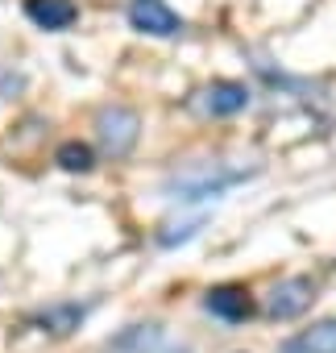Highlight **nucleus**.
Instances as JSON below:
<instances>
[{"label": "nucleus", "mask_w": 336, "mask_h": 353, "mask_svg": "<svg viewBox=\"0 0 336 353\" xmlns=\"http://www.w3.org/2000/svg\"><path fill=\"white\" fill-rule=\"evenodd\" d=\"M158 353H179V349H158Z\"/></svg>", "instance_id": "10"}, {"label": "nucleus", "mask_w": 336, "mask_h": 353, "mask_svg": "<svg viewBox=\"0 0 336 353\" xmlns=\"http://www.w3.org/2000/svg\"><path fill=\"white\" fill-rule=\"evenodd\" d=\"M245 104H249L245 83H212V88L200 92V108L212 112V117H233V112H241Z\"/></svg>", "instance_id": "5"}, {"label": "nucleus", "mask_w": 336, "mask_h": 353, "mask_svg": "<svg viewBox=\"0 0 336 353\" xmlns=\"http://www.w3.org/2000/svg\"><path fill=\"white\" fill-rule=\"evenodd\" d=\"M278 353H336V320H319L282 341Z\"/></svg>", "instance_id": "4"}, {"label": "nucleus", "mask_w": 336, "mask_h": 353, "mask_svg": "<svg viewBox=\"0 0 336 353\" xmlns=\"http://www.w3.org/2000/svg\"><path fill=\"white\" fill-rule=\"evenodd\" d=\"M108 353H158V328L154 324H141V328L125 332Z\"/></svg>", "instance_id": "8"}, {"label": "nucleus", "mask_w": 336, "mask_h": 353, "mask_svg": "<svg viewBox=\"0 0 336 353\" xmlns=\"http://www.w3.org/2000/svg\"><path fill=\"white\" fill-rule=\"evenodd\" d=\"M208 312L237 324V320L249 316V295L241 287H216V291H208Z\"/></svg>", "instance_id": "7"}, {"label": "nucleus", "mask_w": 336, "mask_h": 353, "mask_svg": "<svg viewBox=\"0 0 336 353\" xmlns=\"http://www.w3.org/2000/svg\"><path fill=\"white\" fill-rule=\"evenodd\" d=\"M311 299H315V283H311V279H286V283H278V287L270 291L266 312H270L274 320H295V316H303V312L311 307Z\"/></svg>", "instance_id": "3"}, {"label": "nucleus", "mask_w": 336, "mask_h": 353, "mask_svg": "<svg viewBox=\"0 0 336 353\" xmlns=\"http://www.w3.org/2000/svg\"><path fill=\"white\" fill-rule=\"evenodd\" d=\"M129 26L149 34V38H175L183 34V17L166 0H133L129 5Z\"/></svg>", "instance_id": "2"}, {"label": "nucleus", "mask_w": 336, "mask_h": 353, "mask_svg": "<svg viewBox=\"0 0 336 353\" xmlns=\"http://www.w3.org/2000/svg\"><path fill=\"white\" fill-rule=\"evenodd\" d=\"M96 137H100L104 154L125 158V154L137 145V137H141V117H137L133 108H104V112L96 117Z\"/></svg>", "instance_id": "1"}, {"label": "nucleus", "mask_w": 336, "mask_h": 353, "mask_svg": "<svg viewBox=\"0 0 336 353\" xmlns=\"http://www.w3.org/2000/svg\"><path fill=\"white\" fill-rule=\"evenodd\" d=\"M25 13L42 30H67L79 17V9L71 5V0H25Z\"/></svg>", "instance_id": "6"}, {"label": "nucleus", "mask_w": 336, "mask_h": 353, "mask_svg": "<svg viewBox=\"0 0 336 353\" xmlns=\"http://www.w3.org/2000/svg\"><path fill=\"white\" fill-rule=\"evenodd\" d=\"M63 166L67 170H87L92 166V154H87V145H63Z\"/></svg>", "instance_id": "9"}]
</instances>
